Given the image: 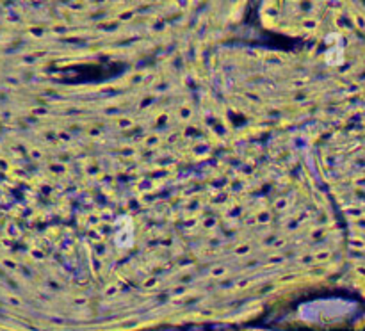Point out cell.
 Segmentation results:
<instances>
[{
  "label": "cell",
  "instance_id": "2",
  "mask_svg": "<svg viewBox=\"0 0 365 331\" xmlns=\"http://www.w3.org/2000/svg\"><path fill=\"white\" fill-rule=\"evenodd\" d=\"M327 43L328 50L327 56H324L327 63L331 66H339V64L344 63V39H342V36L337 32H331V34H328Z\"/></svg>",
  "mask_w": 365,
  "mask_h": 331
},
{
  "label": "cell",
  "instance_id": "1",
  "mask_svg": "<svg viewBox=\"0 0 365 331\" xmlns=\"http://www.w3.org/2000/svg\"><path fill=\"white\" fill-rule=\"evenodd\" d=\"M113 237L114 244L121 249H128L134 246L135 224L130 216H120L113 223Z\"/></svg>",
  "mask_w": 365,
  "mask_h": 331
}]
</instances>
